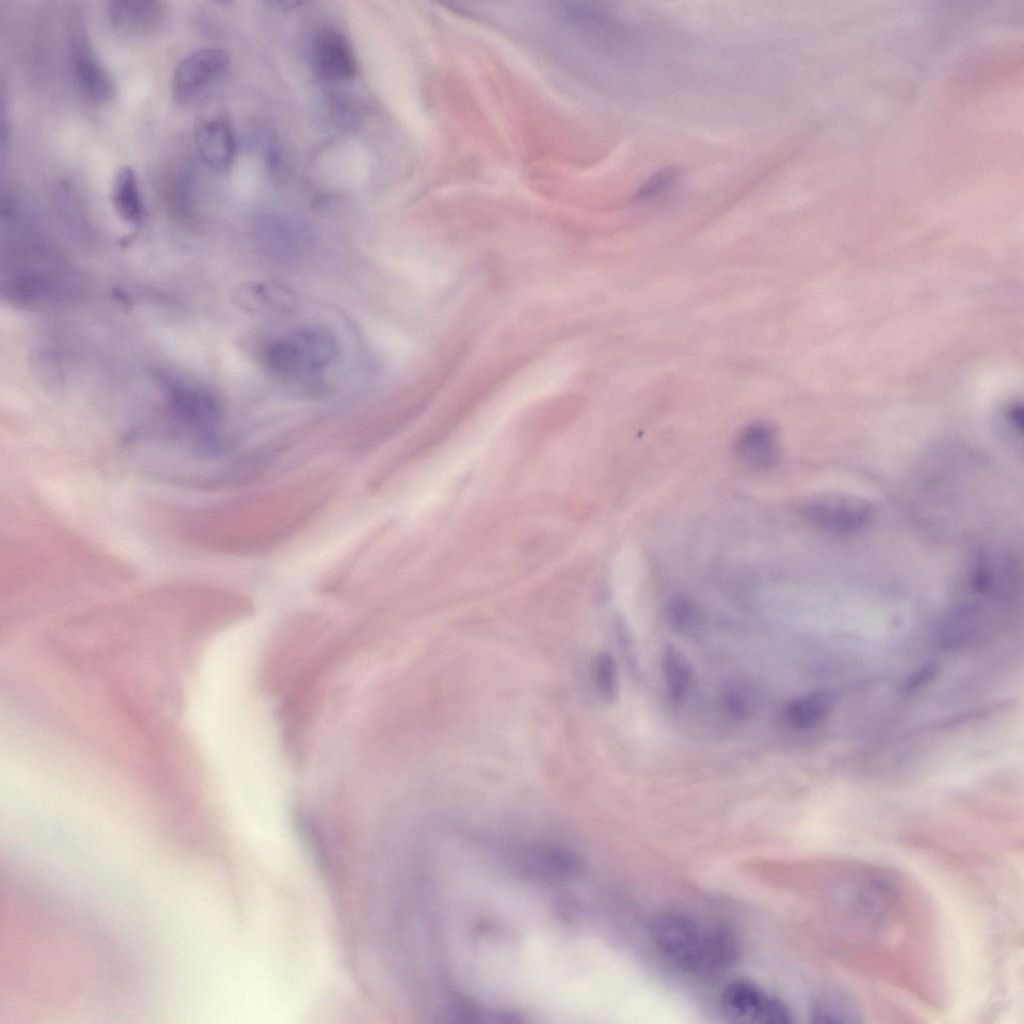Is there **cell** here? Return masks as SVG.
Wrapping results in <instances>:
<instances>
[{
    "mask_svg": "<svg viewBox=\"0 0 1024 1024\" xmlns=\"http://www.w3.org/2000/svg\"><path fill=\"white\" fill-rule=\"evenodd\" d=\"M732 449L741 463L757 471L773 469L780 459V443L776 430L769 424L747 425L734 438Z\"/></svg>",
    "mask_w": 1024,
    "mask_h": 1024,
    "instance_id": "52a82bcc",
    "label": "cell"
},
{
    "mask_svg": "<svg viewBox=\"0 0 1024 1024\" xmlns=\"http://www.w3.org/2000/svg\"><path fill=\"white\" fill-rule=\"evenodd\" d=\"M669 624L679 633L690 634L700 628L703 620L701 610L690 597L675 595L666 604Z\"/></svg>",
    "mask_w": 1024,
    "mask_h": 1024,
    "instance_id": "2e32d148",
    "label": "cell"
},
{
    "mask_svg": "<svg viewBox=\"0 0 1024 1024\" xmlns=\"http://www.w3.org/2000/svg\"><path fill=\"white\" fill-rule=\"evenodd\" d=\"M111 200L116 213L126 222L142 223L145 207L138 178L129 166L120 167L112 182Z\"/></svg>",
    "mask_w": 1024,
    "mask_h": 1024,
    "instance_id": "4fadbf2b",
    "label": "cell"
},
{
    "mask_svg": "<svg viewBox=\"0 0 1024 1024\" xmlns=\"http://www.w3.org/2000/svg\"><path fill=\"white\" fill-rule=\"evenodd\" d=\"M235 304L249 313H285L294 309L296 296L288 287L271 281H249L239 285Z\"/></svg>",
    "mask_w": 1024,
    "mask_h": 1024,
    "instance_id": "7c38bea8",
    "label": "cell"
},
{
    "mask_svg": "<svg viewBox=\"0 0 1024 1024\" xmlns=\"http://www.w3.org/2000/svg\"><path fill=\"white\" fill-rule=\"evenodd\" d=\"M938 670V665L935 662L931 661L929 663H925L923 666H921L918 670H916L907 678L904 690L907 692H912L927 685L928 683L933 681V679L938 673Z\"/></svg>",
    "mask_w": 1024,
    "mask_h": 1024,
    "instance_id": "d6986e66",
    "label": "cell"
},
{
    "mask_svg": "<svg viewBox=\"0 0 1024 1024\" xmlns=\"http://www.w3.org/2000/svg\"><path fill=\"white\" fill-rule=\"evenodd\" d=\"M195 144L203 162L217 172L227 171L235 157L236 142L231 126L223 119L202 122L195 133Z\"/></svg>",
    "mask_w": 1024,
    "mask_h": 1024,
    "instance_id": "8fae6325",
    "label": "cell"
},
{
    "mask_svg": "<svg viewBox=\"0 0 1024 1024\" xmlns=\"http://www.w3.org/2000/svg\"><path fill=\"white\" fill-rule=\"evenodd\" d=\"M832 701V694L826 690H816L798 697L785 707V720L795 729H812L827 717Z\"/></svg>",
    "mask_w": 1024,
    "mask_h": 1024,
    "instance_id": "5bb4252c",
    "label": "cell"
},
{
    "mask_svg": "<svg viewBox=\"0 0 1024 1024\" xmlns=\"http://www.w3.org/2000/svg\"><path fill=\"white\" fill-rule=\"evenodd\" d=\"M651 935L658 950L671 963L690 973L723 970L738 956V942L731 930L704 925L680 914L655 918Z\"/></svg>",
    "mask_w": 1024,
    "mask_h": 1024,
    "instance_id": "6da1fadb",
    "label": "cell"
},
{
    "mask_svg": "<svg viewBox=\"0 0 1024 1024\" xmlns=\"http://www.w3.org/2000/svg\"><path fill=\"white\" fill-rule=\"evenodd\" d=\"M594 681L603 699L613 701L617 697V665L610 653L601 652L597 655L594 662Z\"/></svg>",
    "mask_w": 1024,
    "mask_h": 1024,
    "instance_id": "e0dca14e",
    "label": "cell"
},
{
    "mask_svg": "<svg viewBox=\"0 0 1024 1024\" xmlns=\"http://www.w3.org/2000/svg\"><path fill=\"white\" fill-rule=\"evenodd\" d=\"M69 58L72 76L81 94L94 103L110 101L115 94L114 80L79 25L70 32Z\"/></svg>",
    "mask_w": 1024,
    "mask_h": 1024,
    "instance_id": "8992f818",
    "label": "cell"
},
{
    "mask_svg": "<svg viewBox=\"0 0 1024 1024\" xmlns=\"http://www.w3.org/2000/svg\"><path fill=\"white\" fill-rule=\"evenodd\" d=\"M163 15V4L154 0H116L108 6L110 24L126 37L151 34L159 27Z\"/></svg>",
    "mask_w": 1024,
    "mask_h": 1024,
    "instance_id": "30bf717a",
    "label": "cell"
},
{
    "mask_svg": "<svg viewBox=\"0 0 1024 1024\" xmlns=\"http://www.w3.org/2000/svg\"><path fill=\"white\" fill-rule=\"evenodd\" d=\"M1004 417H1005L1006 424L1008 425L1009 429L1014 433V435L1016 436L1017 433H1018L1021 436V434H1022V408H1021V405L1013 403L1010 406H1008V408L1006 409V411L1004 413Z\"/></svg>",
    "mask_w": 1024,
    "mask_h": 1024,
    "instance_id": "ffe728a7",
    "label": "cell"
},
{
    "mask_svg": "<svg viewBox=\"0 0 1024 1024\" xmlns=\"http://www.w3.org/2000/svg\"><path fill=\"white\" fill-rule=\"evenodd\" d=\"M799 512L814 528L835 535L857 533L869 526L875 515L874 506L869 500L842 493L808 501L801 506Z\"/></svg>",
    "mask_w": 1024,
    "mask_h": 1024,
    "instance_id": "3957f363",
    "label": "cell"
},
{
    "mask_svg": "<svg viewBox=\"0 0 1024 1024\" xmlns=\"http://www.w3.org/2000/svg\"><path fill=\"white\" fill-rule=\"evenodd\" d=\"M664 680L670 699L682 701L691 682L690 666L683 654L673 645H667L662 658Z\"/></svg>",
    "mask_w": 1024,
    "mask_h": 1024,
    "instance_id": "9a60e30c",
    "label": "cell"
},
{
    "mask_svg": "<svg viewBox=\"0 0 1024 1024\" xmlns=\"http://www.w3.org/2000/svg\"><path fill=\"white\" fill-rule=\"evenodd\" d=\"M721 1008L729 1018L740 1022L789 1024L793 1015L779 998L747 981L726 985L720 997Z\"/></svg>",
    "mask_w": 1024,
    "mask_h": 1024,
    "instance_id": "277c9868",
    "label": "cell"
},
{
    "mask_svg": "<svg viewBox=\"0 0 1024 1024\" xmlns=\"http://www.w3.org/2000/svg\"><path fill=\"white\" fill-rule=\"evenodd\" d=\"M516 865L521 874L529 878L559 881L575 877L581 871V861L569 850L552 846H534L520 853Z\"/></svg>",
    "mask_w": 1024,
    "mask_h": 1024,
    "instance_id": "9c48e42d",
    "label": "cell"
},
{
    "mask_svg": "<svg viewBox=\"0 0 1024 1024\" xmlns=\"http://www.w3.org/2000/svg\"><path fill=\"white\" fill-rule=\"evenodd\" d=\"M676 172L673 169H665L652 176L640 189V198L658 196L668 190L674 183Z\"/></svg>",
    "mask_w": 1024,
    "mask_h": 1024,
    "instance_id": "ac0fdd59",
    "label": "cell"
},
{
    "mask_svg": "<svg viewBox=\"0 0 1024 1024\" xmlns=\"http://www.w3.org/2000/svg\"><path fill=\"white\" fill-rule=\"evenodd\" d=\"M316 72L328 81H345L354 77L356 61L346 37L332 28L322 29L313 45Z\"/></svg>",
    "mask_w": 1024,
    "mask_h": 1024,
    "instance_id": "ba28073f",
    "label": "cell"
},
{
    "mask_svg": "<svg viewBox=\"0 0 1024 1024\" xmlns=\"http://www.w3.org/2000/svg\"><path fill=\"white\" fill-rule=\"evenodd\" d=\"M229 64L228 53L220 48H201L187 54L173 72V98L179 103L190 102L222 78Z\"/></svg>",
    "mask_w": 1024,
    "mask_h": 1024,
    "instance_id": "5b68a950",
    "label": "cell"
},
{
    "mask_svg": "<svg viewBox=\"0 0 1024 1024\" xmlns=\"http://www.w3.org/2000/svg\"><path fill=\"white\" fill-rule=\"evenodd\" d=\"M340 346L326 327L311 325L269 341L262 358L276 378L294 383L316 381L338 359Z\"/></svg>",
    "mask_w": 1024,
    "mask_h": 1024,
    "instance_id": "7a4b0ae2",
    "label": "cell"
}]
</instances>
